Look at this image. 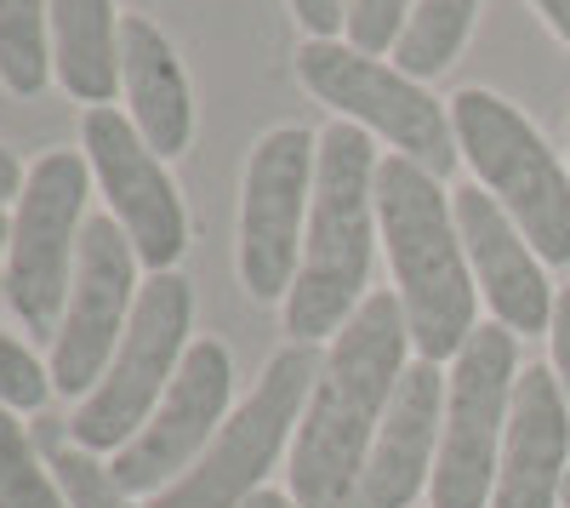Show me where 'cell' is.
<instances>
[{
    "label": "cell",
    "instance_id": "4316f807",
    "mask_svg": "<svg viewBox=\"0 0 570 508\" xmlns=\"http://www.w3.org/2000/svg\"><path fill=\"white\" fill-rule=\"evenodd\" d=\"M23 183H29V166H23V160L7 149V144H0V212H7V206H18Z\"/></svg>",
    "mask_w": 570,
    "mask_h": 508
},
{
    "label": "cell",
    "instance_id": "4fadbf2b",
    "mask_svg": "<svg viewBox=\"0 0 570 508\" xmlns=\"http://www.w3.org/2000/svg\"><path fill=\"white\" fill-rule=\"evenodd\" d=\"M142 292V263L131 252V241L120 235V223L86 217L80 235V263H75V286H69V309L58 320V338L46 343V365H52V389L86 400L104 383L109 360L131 326V309Z\"/></svg>",
    "mask_w": 570,
    "mask_h": 508
},
{
    "label": "cell",
    "instance_id": "ac0fdd59",
    "mask_svg": "<svg viewBox=\"0 0 570 508\" xmlns=\"http://www.w3.org/2000/svg\"><path fill=\"white\" fill-rule=\"evenodd\" d=\"M46 18H52V80L86 109L115 104L120 91L115 0H46Z\"/></svg>",
    "mask_w": 570,
    "mask_h": 508
},
{
    "label": "cell",
    "instance_id": "5b68a950",
    "mask_svg": "<svg viewBox=\"0 0 570 508\" xmlns=\"http://www.w3.org/2000/svg\"><path fill=\"white\" fill-rule=\"evenodd\" d=\"M314 378H320L314 343H285L263 365L252 394L228 411L223 434L206 446L200 463L177 486H166L160 497L137 502V508H246L263 491V480L274 475L279 457H292V440H297Z\"/></svg>",
    "mask_w": 570,
    "mask_h": 508
},
{
    "label": "cell",
    "instance_id": "e0dca14e",
    "mask_svg": "<svg viewBox=\"0 0 570 508\" xmlns=\"http://www.w3.org/2000/svg\"><path fill=\"white\" fill-rule=\"evenodd\" d=\"M120 98H126V120L142 131V144L160 160H177L195 144V91H188L183 58L137 12L120 18Z\"/></svg>",
    "mask_w": 570,
    "mask_h": 508
},
{
    "label": "cell",
    "instance_id": "4dcf8cb0",
    "mask_svg": "<svg viewBox=\"0 0 570 508\" xmlns=\"http://www.w3.org/2000/svg\"><path fill=\"white\" fill-rule=\"evenodd\" d=\"M559 508H570V475H564V497H559Z\"/></svg>",
    "mask_w": 570,
    "mask_h": 508
},
{
    "label": "cell",
    "instance_id": "30bf717a",
    "mask_svg": "<svg viewBox=\"0 0 570 508\" xmlns=\"http://www.w3.org/2000/svg\"><path fill=\"white\" fill-rule=\"evenodd\" d=\"M314 172H320V131L308 126H268L240 183V286L257 303H285L303 263V235L314 212Z\"/></svg>",
    "mask_w": 570,
    "mask_h": 508
},
{
    "label": "cell",
    "instance_id": "d4e9b609",
    "mask_svg": "<svg viewBox=\"0 0 570 508\" xmlns=\"http://www.w3.org/2000/svg\"><path fill=\"white\" fill-rule=\"evenodd\" d=\"M548 372L559 378L564 406H570V286L553 297V320H548Z\"/></svg>",
    "mask_w": 570,
    "mask_h": 508
},
{
    "label": "cell",
    "instance_id": "2e32d148",
    "mask_svg": "<svg viewBox=\"0 0 570 508\" xmlns=\"http://www.w3.org/2000/svg\"><path fill=\"white\" fill-rule=\"evenodd\" d=\"M570 475V406L548 365H525L513 383L502 463L491 508H559Z\"/></svg>",
    "mask_w": 570,
    "mask_h": 508
},
{
    "label": "cell",
    "instance_id": "44dd1931",
    "mask_svg": "<svg viewBox=\"0 0 570 508\" xmlns=\"http://www.w3.org/2000/svg\"><path fill=\"white\" fill-rule=\"evenodd\" d=\"M52 80V18L46 0H0V86L12 98H40Z\"/></svg>",
    "mask_w": 570,
    "mask_h": 508
},
{
    "label": "cell",
    "instance_id": "83f0119b",
    "mask_svg": "<svg viewBox=\"0 0 570 508\" xmlns=\"http://www.w3.org/2000/svg\"><path fill=\"white\" fill-rule=\"evenodd\" d=\"M531 7H537V12H542V23L570 46V0H531Z\"/></svg>",
    "mask_w": 570,
    "mask_h": 508
},
{
    "label": "cell",
    "instance_id": "9c48e42d",
    "mask_svg": "<svg viewBox=\"0 0 570 508\" xmlns=\"http://www.w3.org/2000/svg\"><path fill=\"white\" fill-rule=\"evenodd\" d=\"M519 372H525L519 338L497 320H485L468 338V349L445 365V429H440L434 480H428L434 508H491Z\"/></svg>",
    "mask_w": 570,
    "mask_h": 508
},
{
    "label": "cell",
    "instance_id": "ba28073f",
    "mask_svg": "<svg viewBox=\"0 0 570 508\" xmlns=\"http://www.w3.org/2000/svg\"><path fill=\"white\" fill-rule=\"evenodd\" d=\"M188 332H195V286H188L177 268L171 274H142L131 326H126V338L109 360L104 383L75 406L69 434L86 451L115 457L142 423L155 418V406L166 400L188 343H195Z\"/></svg>",
    "mask_w": 570,
    "mask_h": 508
},
{
    "label": "cell",
    "instance_id": "ffe728a7",
    "mask_svg": "<svg viewBox=\"0 0 570 508\" xmlns=\"http://www.w3.org/2000/svg\"><path fill=\"white\" fill-rule=\"evenodd\" d=\"M35 446H40L46 469H52V480H58V491H63L69 508H137V502L120 491L109 457L86 451V446L69 434V418H40V423H35Z\"/></svg>",
    "mask_w": 570,
    "mask_h": 508
},
{
    "label": "cell",
    "instance_id": "7a4b0ae2",
    "mask_svg": "<svg viewBox=\"0 0 570 508\" xmlns=\"http://www.w3.org/2000/svg\"><path fill=\"white\" fill-rule=\"evenodd\" d=\"M376 241L389 252L394 297L411 332V354L451 365L480 332V286L456 235L451 195L416 160H376Z\"/></svg>",
    "mask_w": 570,
    "mask_h": 508
},
{
    "label": "cell",
    "instance_id": "6da1fadb",
    "mask_svg": "<svg viewBox=\"0 0 570 508\" xmlns=\"http://www.w3.org/2000/svg\"><path fill=\"white\" fill-rule=\"evenodd\" d=\"M411 332L394 292H371L360 314L325 343L303 423L285 457V491L297 508H354L371 440L411 365Z\"/></svg>",
    "mask_w": 570,
    "mask_h": 508
},
{
    "label": "cell",
    "instance_id": "5bb4252c",
    "mask_svg": "<svg viewBox=\"0 0 570 508\" xmlns=\"http://www.w3.org/2000/svg\"><path fill=\"white\" fill-rule=\"evenodd\" d=\"M451 212H456V235H462L473 286H480V303L491 309V320H497V326H508L513 338L548 332L559 292L548 281V263L513 228V217L480 189V183L456 189L451 195Z\"/></svg>",
    "mask_w": 570,
    "mask_h": 508
},
{
    "label": "cell",
    "instance_id": "603a6c76",
    "mask_svg": "<svg viewBox=\"0 0 570 508\" xmlns=\"http://www.w3.org/2000/svg\"><path fill=\"white\" fill-rule=\"evenodd\" d=\"M52 394V365H46L23 338L0 332V406L12 411H40Z\"/></svg>",
    "mask_w": 570,
    "mask_h": 508
},
{
    "label": "cell",
    "instance_id": "9a60e30c",
    "mask_svg": "<svg viewBox=\"0 0 570 508\" xmlns=\"http://www.w3.org/2000/svg\"><path fill=\"white\" fill-rule=\"evenodd\" d=\"M440 429H445V365L411 360L389 400V418L371 440L354 508H411L434 480Z\"/></svg>",
    "mask_w": 570,
    "mask_h": 508
},
{
    "label": "cell",
    "instance_id": "52a82bcc",
    "mask_svg": "<svg viewBox=\"0 0 570 508\" xmlns=\"http://www.w3.org/2000/svg\"><path fill=\"white\" fill-rule=\"evenodd\" d=\"M86 195H91V166L80 149H46L29 166V183L12 206V235H7V274L0 292L7 309L23 320L29 338H58V320L69 309L80 235H86Z\"/></svg>",
    "mask_w": 570,
    "mask_h": 508
},
{
    "label": "cell",
    "instance_id": "f546056e",
    "mask_svg": "<svg viewBox=\"0 0 570 508\" xmlns=\"http://www.w3.org/2000/svg\"><path fill=\"white\" fill-rule=\"evenodd\" d=\"M7 235H12V212H0V252H7Z\"/></svg>",
    "mask_w": 570,
    "mask_h": 508
},
{
    "label": "cell",
    "instance_id": "484cf974",
    "mask_svg": "<svg viewBox=\"0 0 570 508\" xmlns=\"http://www.w3.org/2000/svg\"><path fill=\"white\" fill-rule=\"evenodd\" d=\"M292 18L308 40H343L348 0H292Z\"/></svg>",
    "mask_w": 570,
    "mask_h": 508
},
{
    "label": "cell",
    "instance_id": "f1b7e54d",
    "mask_svg": "<svg viewBox=\"0 0 570 508\" xmlns=\"http://www.w3.org/2000/svg\"><path fill=\"white\" fill-rule=\"evenodd\" d=\"M246 508H297V502H292V491H268V486H263Z\"/></svg>",
    "mask_w": 570,
    "mask_h": 508
},
{
    "label": "cell",
    "instance_id": "7402d4cb",
    "mask_svg": "<svg viewBox=\"0 0 570 508\" xmlns=\"http://www.w3.org/2000/svg\"><path fill=\"white\" fill-rule=\"evenodd\" d=\"M0 508H69L35 446V429H23L12 406H0Z\"/></svg>",
    "mask_w": 570,
    "mask_h": 508
},
{
    "label": "cell",
    "instance_id": "8fae6325",
    "mask_svg": "<svg viewBox=\"0 0 570 508\" xmlns=\"http://www.w3.org/2000/svg\"><path fill=\"white\" fill-rule=\"evenodd\" d=\"M228 400H234V354H228V343L195 338L188 354H183V365H177L171 389H166V400L155 406V418L109 457L120 491L131 502H149L166 486H177L206 457V446L223 434L228 411H234Z\"/></svg>",
    "mask_w": 570,
    "mask_h": 508
},
{
    "label": "cell",
    "instance_id": "cb8c5ba5",
    "mask_svg": "<svg viewBox=\"0 0 570 508\" xmlns=\"http://www.w3.org/2000/svg\"><path fill=\"white\" fill-rule=\"evenodd\" d=\"M405 18H411V0H348V18H343V40L354 52H371V58H394V46L405 35Z\"/></svg>",
    "mask_w": 570,
    "mask_h": 508
},
{
    "label": "cell",
    "instance_id": "277c9868",
    "mask_svg": "<svg viewBox=\"0 0 570 508\" xmlns=\"http://www.w3.org/2000/svg\"><path fill=\"white\" fill-rule=\"evenodd\" d=\"M456 149L473 183L513 217L531 252L553 268L570 263V172L548 149V137L519 115L502 91L462 86L451 98Z\"/></svg>",
    "mask_w": 570,
    "mask_h": 508
},
{
    "label": "cell",
    "instance_id": "d6986e66",
    "mask_svg": "<svg viewBox=\"0 0 570 508\" xmlns=\"http://www.w3.org/2000/svg\"><path fill=\"white\" fill-rule=\"evenodd\" d=\"M473 18H480V0H411L405 35L394 46V69L411 80H434L445 75L462 46L473 35Z\"/></svg>",
    "mask_w": 570,
    "mask_h": 508
},
{
    "label": "cell",
    "instance_id": "3957f363",
    "mask_svg": "<svg viewBox=\"0 0 570 508\" xmlns=\"http://www.w3.org/2000/svg\"><path fill=\"white\" fill-rule=\"evenodd\" d=\"M376 144L371 131L331 120L320 131V172H314V212L303 235L297 281L279 303L292 343H331L360 303L371 297V257H376Z\"/></svg>",
    "mask_w": 570,
    "mask_h": 508
},
{
    "label": "cell",
    "instance_id": "8992f818",
    "mask_svg": "<svg viewBox=\"0 0 570 508\" xmlns=\"http://www.w3.org/2000/svg\"><path fill=\"white\" fill-rule=\"evenodd\" d=\"M297 80L337 120L383 137L389 155L416 160L440 183L456 172L462 149H456L451 104H440L422 80L400 75L394 63L371 58V52H354L348 40H303L297 46Z\"/></svg>",
    "mask_w": 570,
    "mask_h": 508
},
{
    "label": "cell",
    "instance_id": "7c38bea8",
    "mask_svg": "<svg viewBox=\"0 0 570 508\" xmlns=\"http://www.w3.org/2000/svg\"><path fill=\"white\" fill-rule=\"evenodd\" d=\"M80 155L91 166V183H98L109 217L131 241L137 263L149 274H171L177 257L188 252V212L166 160L142 144V131L115 104L80 115Z\"/></svg>",
    "mask_w": 570,
    "mask_h": 508
}]
</instances>
